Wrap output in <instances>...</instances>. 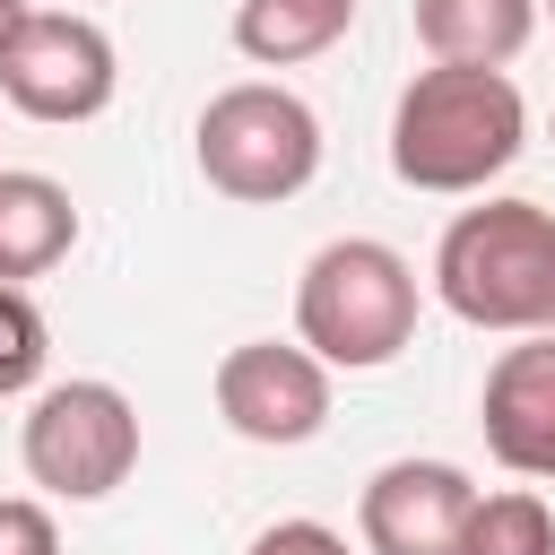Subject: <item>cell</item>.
I'll list each match as a JSON object with an SVG mask.
<instances>
[{"instance_id":"obj_14","label":"cell","mask_w":555,"mask_h":555,"mask_svg":"<svg viewBox=\"0 0 555 555\" xmlns=\"http://www.w3.org/2000/svg\"><path fill=\"white\" fill-rule=\"evenodd\" d=\"M43 356H52V330H43L35 295L26 286H0V399L35 390L43 382Z\"/></svg>"},{"instance_id":"obj_18","label":"cell","mask_w":555,"mask_h":555,"mask_svg":"<svg viewBox=\"0 0 555 555\" xmlns=\"http://www.w3.org/2000/svg\"><path fill=\"white\" fill-rule=\"evenodd\" d=\"M538 9H546V17H555V0H538Z\"/></svg>"},{"instance_id":"obj_8","label":"cell","mask_w":555,"mask_h":555,"mask_svg":"<svg viewBox=\"0 0 555 555\" xmlns=\"http://www.w3.org/2000/svg\"><path fill=\"white\" fill-rule=\"evenodd\" d=\"M468 512H477L468 468H451V460H390V468L364 477L356 529H364V555H460Z\"/></svg>"},{"instance_id":"obj_9","label":"cell","mask_w":555,"mask_h":555,"mask_svg":"<svg viewBox=\"0 0 555 555\" xmlns=\"http://www.w3.org/2000/svg\"><path fill=\"white\" fill-rule=\"evenodd\" d=\"M477 425L512 477H555V330H538L486 364Z\"/></svg>"},{"instance_id":"obj_13","label":"cell","mask_w":555,"mask_h":555,"mask_svg":"<svg viewBox=\"0 0 555 555\" xmlns=\"http://www.w3.org/2000/svg\"><path fill=\"white\" fill-rule=\"evenodd\" d=\"M460 555H555V512H546V494H538V486L477 494Z\"/></svg>"},{"instance_id":"obj_15","label":"cell","mask_w":555,"mask_h":555,"mask_svg":"<svg viewBox=\"0 0 555 555\" xmlns=\"http://www.w3.org/2000/svg\"><path fill=\"white\" fill-rule=\"evenodd\" d=\"M0 555H61V529L35 494H0Z\"/></svg>"},{"instance_id":"obj_12","label":"cell","mask_w":555,"mask_h":555,"mask_svg":"<svg viewBox=\"0 0 555 555\" xmlns=\"http://www.w3.org/2000/svg\"><path fill=\"white\" fill-rule=\"evenodd\" d=\"M356 26V0H234V52L260 69L321 61Z\"/></svg>"},{"instance_id":"obj_16","label":"cell","mask_w":555,"mask_h":555,"mask_svg":"<svg viewBox=\"0 0 555 555\" xmlns=\"http://www.w3.org/2000/svg\"><path fill=\"white\" fill-rule=\"evenodd\" d=\"M243 555H347V538H338L330 520H269Z\"/></svg>"},{"instance_id":"obj_1","label":"cell","mask_w":555,"mask_h":555,"mask_svg":"<svg viewBox=\"0 0 555 555\" xmlns=\"http://www.w3.org/2000/svg\"><path fill=\"white\" fill-rule=\"evenodd\" d=\"M520 147H529V104H520L512 69L434 61L390 104V173L408 191H434V199L486 191Z\"/></svg>"},{"instance_id":"obj_10","label":"cell","mask_w":555,"mask_h":555,"mask_svg":"<svg viewBox=\"0 0 555 555\" xmlns=\"http://www.w3.org/2000/svg\"><path fill=\"white\" fill-rule=\"evenodd\" d=\"M78 243V199L52 173L0 165V286H26L43 269H61Z\"/></svg>"},{"instance_id":"obj_11","label":"cell","mask_w":555,"mask_h":555,"mask_svg":"<svg viewBox=\"0 0 555 555\" xmlns=\"http://www.w3.org/2000/svg\"><path fill=\"white\" fill-rule=\"evenodd\" d=\"M538 35V0H416V43L460 69H503Z\"/></svg>"},{"instance_id":"obj_2","label":"cell","mask_w":555,"mask_h":555,"mask_svg":"<svg viewBox=\"0 0 555 555\" xmlns=\"http://www.w3.org/2000/svg\"><path fill=\"white\" fill-rule=\"evenodd\" d=\"M434 295L468 330H503V338L555 330V208L538 199L460 208L434 243Z\"/></svg>"},{"instance_id":"obj_5","label":"cell","mask_w":555,"mask_h":555,"mask_svg":"<svg viewBox=\"0 0 555 555\" xmlns=\"http://www.w3.org/2000/svg\"><path fill=\"white\" fill-rule=\"evenodd\" d=\"M17 460H26V477L52 503H104L139 468V408H130V390H113L95 373L35 390L26 434H17Z\"/></svg>"},{"instance_id":"obj_7","label":"cell","mask_w":555,"mask_h":555,"mask_svg":"<svg viewBox=\"0 0 555 555\" xmlns=\"http://www.w3.org/2000/svg\"><path fill=\"white\" fill-rule=\"evenodd\" d=\"M217 416L260 451H295L330 425V364L304 338H243L217 356Z\"/></svg>"},{"instance_id":"obj_17","label":"cell","mask_w":555,"mask_h":555,"mask_svg":"<svg viewBox=\"0 0 555 555\" xmlns=\"http://www.w3.org/2000/svg\"><path fill=\"white\" fill-rule=\"evenodd\" d=\"M26 17H35V9H26V0H0V52H9V35H17V26H26Z\"/></svg>"},{"instance_id":"obj_3","label":"cell","mask_w":555,"mask_h":555,"mask_svg":"<svg viewBox=\"0 0 555 555\" xmlns=\"http://www.w3.org/2000/svg\"><path fill=\"white\" fill-rule=\"evenodd\" d=\"M295 338L330 373H382L416 338V269L382 234H338L295 278Z\"/></svg>"},{"instance_id":"obj_6","label":"cell","mask_w":555,"mask_h":555,"mask_svg":"<svg viewBox=\"0 0 555 555\" xmlns=\"http://www.w3.org/2000/svg\"><path fill=\"white\" fill-rule=\"evenodd\" d=\"M113 87H121V52L87 9H35L0 52V95L26 121H52V130L95 121L113 104Z\"/></svg>"},{"instance_id":"obj_4","label":"cell","mask_w":555,"mask_h":555,"mask_svg":"<svg viewBox=\"0 0 555 555\" xmlns=\"http://www.w3.org/2000/svg\"><path fill=\"white\" fill-rule=\"evenodd\" d=\"M191 147H199L208 191H225V199H243V208H278V199H295V191L321 173V121H312V104H304L295 87H278V78H243V87L208 95Z\"/></svg>"}]
</instances>
